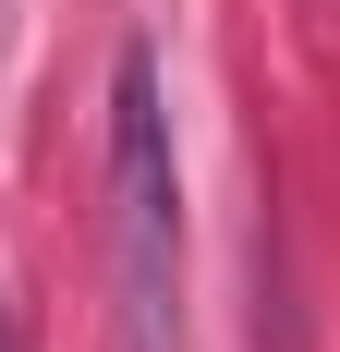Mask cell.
Here are the masks:
<instances>
[{"instance_id": "cell-1", "label": "cell", "mask_w": 340, "mask_h": 352, "mask_svg": "<svg viewBox=\"0 0 340 352\" xmlns=\"http://www.w3.org/2000/svg\"><path fill=\"white\" fill-rule=\"evenodd\" d=\"M109 280H122V340L170 352V328H182V170H170V98L146 49H122V73H109Z\"/></svg>"}]
</instances>
